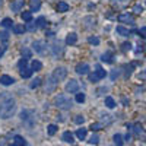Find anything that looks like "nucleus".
<instances>
[{"label":"nucleus","mask_w":146,"mask_h":146,"mask_svg":"<svg viewBox=\"0 0 146 146\" xmlns=\"http://www.w3.org/2000/svg\"><path fill=\"white\" fill-rule=\"evenodd\" d=\"M16 102L15 98L9 94H2L0 95V118H9L15 113Z\"/></svg>","instance_id":"obj_1"},{"label":"nucleus","mask_w":146,"mask_h":146,"mask_svg":"<svg viewBox=\"0 0 146 146\" xmlns=\"http://www.w3.org/2000/svg\"><path fill=\"white\" fill-rule=\"evenodd\" d=\"M54 104L57 108H62V110H70L72 108V100L66 95H57L54 98Z\"/></svg>","instance_id":"obj_2"},{"label":"nucleus","mask_w":146,"mask_h":146,"mask_svg":"<svg viewBox=\"0 0 146 146\" xmlns=\"http://www.w3.org/2000/svg\"><path fill=\"white\" fill-rule=\"evenodd\" d=\"M66 76H67V70H66L64 67H57V69H54V72H53L51 79H53L54 82H60V80H63Z\"/></svg>","instance_id":"obj_3"},{"label":"nucleus","mask_w":146,"mask_h":146,"mask_svg":"<svg viewBox=\"0 0 146 146\" xmlns=\"http://www.w3.org/2000/svg\"><path fill=\"white\" fill-rule=\"evenodd\" d=\"M78 89H79V83H78V80L70 79V80L67 82V85H66V91L70 92V94H75V92H78Z\"/></svg>","instance_id":"obj_4"},{"label":"nucleus","mask_w":146,"mask_h":146,"mask_svg":"<svg viewBox=\"0 0 146 146\" xmlns=\"http://www.w3.org/2000/svg\"><path fill=\"white\" fill-rule=\"evenodd\" d=\"M118 21L120 22H124V23H130V25H133L135 23V19H133V16L130 13H123L118 16Z\"/></svg>","instance_id":"obj_5"},{"label":"nucleus","mask_w":146,"mask_h":146,"mask_svg":"<svg viewBox=\"0 0 146 146\" xmlns=\"http://www.w3.org/2000/svg\"><path fill=\"white\" fill-rule=\"evenodd\" d=\"M76 72L79 73V75H86V73L89 72V66L86 63H79L76 66Z\"/></svg>","instance_id":"obj_6"},{"label":"nucleus","mask_w":146,"mask_h":146,"mask_svg":"<svg viewBox=\"0 0 146 146\" xmlns=\"http://www.w3.org/2000/svg\"><path fill=\"white\" fill-rule=\"evenodd\" d=\"M23 0H15V2H12V5H10V9L13 10V12H19L22 7H23Z\"/></svg>","instance_id":"obj_7"},{"label":"nucleus","mask_w":146,"mask_h":146,"mask_svg":"<svg viewBox=\"0 0 146 146\" xmlns=\"http://www.w3.org/2000/svg\"><path fill=\"white\" fill-rule=\"evenodd\" d=\"M13 82H15V79H13V78H10V76H7V75L0 76V83L5 85V86H9V85H12Z\"/></svg>","instance_id":"obj_8"},{"label":"nucleus","mask_w":146,"mask_h":146,"mask_svg":"<svg viewBox=\"0 0 146 146\" xmlns=\"http://www.w3.org/2000/svg\"><path fill=\"white\" fill-rule=\"evenodd\" d=\"M32 47H34V50H35L36 53H44V50H45V44H44L42 41H35V42L32 44Z\"/></svg>","instance_id":"obj_9"},{"label":"nucleus","mask_w":146,"mask_h":146,"mask_svg":"<svg viewBox=\"0 0 146 146\" xmlns=\"http://www.w3.org/2000/svg\"><path fill=\"white\" fill-rule=\"evenodd\" d=\"M78 41V35L75 34V32H70L69 35H67V38H66V42L70 45V44H75Z\"/></svg>","instance_id":"obj_10"},{"label":"nucleus","mask_w":146,"mask_h":146,"mask_svg":"<svg viewBox=\"0 0 146 146\" xmlns=\"http://www.w3.org/2000/svg\"><path fill=\"white\" fill-rule=\"evenodd\" d=\"M13 143H15L16 146H25V145H27L25 139H23L22 136H15V139H13Z\"/></svg>","instance_id":"obj_11"},{"label":"nucleus","mask_w":146,"mask_h":146,"mask_svg":"<svg viewBox=\"0 0 146 146\" xmlns=\"http://www.w3.org/2000/svg\"><path fill=\"white\" fill-rule=\"evenodd\" d=\"M41 7V0H32L31 2V12H35Z\"/></svg>","instance_id":"obj_12"},{"label":"nucleus","mask_w":146,"mask_h":146,"mask_svg":"<svg viewBox=\"0 0 146 146\" xmlns=\"http://www.w3.org/2000/svg\"><path fill=\"white\" fill-rule=\"evenodd\" d=\"M27 28L23 27V25H21V23H16V25H13V32L15 34H23V31H25Z\"/></svg>","instance_id":"obj_13"},{"label":"nucleus","mask_w":146,"mask_h":146,"mask_svg":"<svg viewBox=\"0 0 146 146\" xmlns=\"http://www.w3.org/2000/svg\"><path fill=\"white\" fill-rule=\"evenodd\" d=\"M31 75H32V70L31 69H22L21 70V76L23 78V79H27V78H31Z\"/></svg>","instance_id":"obj_14"},{"label":"nucleus","mask_w":146,"mask_h":146,"mask_svg":"<svg viewBox=\"0 0 146 146\" xmlns=\"http://www.w3.org/2000/svg\"><path fill=\"white\" fill-rule=\"evenodd\" d=\"M86 129H79L78 131H76V136H78V139H80V140H83L85 137H86Z\"/></svg>","instance_id":"obj_15"},{"label":"nucleus","mask_w":146,"mask_h":146,"mask_svg":"<svg viewBox=\"0 0 146 146\" xmlns=\"http://www.w3.org/2000/svg\"><path fill=\"white\" fill-rule=\"evenodd\" d=\"M57 10H58V12H67V10H69V5L64 3V2H60V3L57 5Z\"/></svg>","instance_id":"obj_16"},{"label":"nucleus","mask_w":146,"mask_h":146,"mask_svg":"<svg viewBox=\"0 0 146 146\" xmlns=\"http://www.w3.org/2000/svg\"><path fill=\"white\" fill-rule=\"evenodd\" d=\"M63 140L67 142V143H72L73 142V135H72L70 131H64L63 133Z\"/></svg>","instance_id":"obj_17"},{"label":"nucleus","mask_w":146,"mask_h":146,"mask_svg":"<svg viewBox=\"0 0 146 146\" xmlns=\"http://www.w3.org/2000/svg\"><path fill=\"white\" fill-rule=\"evenodd\" d=\"M101 60H102V62H105V63H111L113 62V54L111 53H105V54H102Z\"/></svg>","instance_id":"obj_18"},{"label":"nucleus","mask_w":146,"mask_h":146,"mask_svg":"<svg viewBox=\"0 0 146 146\" xmlns=\"http://www.w3.org/2000/svg\"><path fill=\"white\" fill-rule=\"evenodd\" d=\"M105 105L108 108H114L115 107V101L111 98V96H107V98H105Z\"/></svg>","instance_id":"obj_19"},{"label":"nucleus","mask_w":146,"mask_h":146,"mask_svg":"<svg viewBox=\"0 0 146 146\" xmlns=\"http://www.w3.org/2000/svg\"><path fill=\"white\" fill-rule=\"evenodd\" d=\"M117 34H120V35H123V36H127L130 32H129V29H126L124 27H117Z\"/></svg>","instance_id":"obj_20"},{"label":"nucleus","mask_w":146,"mask_h":146,"mask_svg":"<svg viewBox=\"0 0 146 146\" xmlns=\"http://www.w3.org/2000/svg\"><path fill=\"white\" fill-rule=\"evenodd\" d=\"M95 75H96V78L98 79H102V78H105V70L104 69H101V67H96V72H95Z\"/></svg>","instance_id":"obj_21"},{"label":"nucleus","mask_w":146,"mask_h":146,"mask_svg":"<svg viewBox=\"0 0 146 146\" xmlns=\"http://www.w3.org/2000/svg\"><path fill=\"white\" fill-rule=\"evenodd\" d=\"M21 53H22V57H23V58H27V60L31 58V56H32V53H31L29 48H22V51H21Z\"/></svg>","instance_id":"obj_22"},{"label":"nucleus","mask_w":146,"mask_h":146,"mask_svg":"<svg viewBox=\"0 0 146 146\" xmlns=\"http://www.w3.org/2000/svg\"><path fill=\"white\" fill-rule=\"evenodd\" d=\"M22 21L31 22L32 21V13H31V12H23V13H22Z\"/></svg>","instance_id":"obj_23"},{"label":"nucleus","mask_w":146,"mask_h":146,"mask_svg":"<svg viewBox=\"0 0 146 146\" xmlns=\"http://www.w3.org/2000/svg\"><path fill=\"white\" fill-rule=\"evenodd\" d=\"M2 25H3L5 28H10V27H13V21L9 19V18H6V19L2 21Z\"/></svg>","instance_id":"obj_24"},{"label":"nucleus","mask_w":146,"mask_h":146,"mask_svg":"<svg viewBox=\"0 0 146 146\" xmlns=\"http://www.w3.org/2000/svg\"><path fill=\"white\" fill-rule=\"evenodd\" d=\"M114 143H115L117 146L123 145V137H121V135H118V133H117V135H114Z\"/></svg>","instance_id":"obj_25"},{"label":"nucleus","mask_w":146,"mask_h":146,"mask_svg":"<svg viewBox=\"0 0 146 146\" xmlns=\"http://www.w3.org/2000/svg\"><path fill=\"white\" fill-rule=\"evenodd\" d=\"M35 23H36V27H38V28H42V27L45 25V19H44L42 16H40L38 19L35 21Z\"/></svg>","instance_id":"obj_26"},{"label":"nucleus","mask_w":146,"mask_h":146,"mask_svg":"<svg viewBox=\"0 0 146 146\" xmlns=\"http://www.w3.org/2000/svg\"><path fill=\"white\" fill-rule=\"evenodd\" d=\"M56 131H57V126L56 124H50V126H48V135H50V136L56 135Z\"/></svg>","instance_id":"obj_27"},{"label":"nucleus","mask_w":146,"mask_h":146,"mask_svg":"<svg viewBox=\"0 0 146 146\" xmlns=\"http://www.w3.org/2000/svg\"><path fill=\"white\" fill-rule=\"evenodd\" d=\"M41 67H42V64L40 62H36V60L32 62V70H41Z\"/></svg>","instance_id":"obj_28"},{"label":"nucleus","mask_w":146,"mask_h":146,"mask_svg":"<svg viewBox=\"0 0 146 146\" xmlns=\"http://www.w3.org/2000/svg\"><path fill=\"white\" fill-rule=\"evenodd\" d=\"M101 127H102L101 123H92V124H91V130H92V131H98Z\"/></svg>","instance_id":"obj_29"},{"label":"nucleus","mask_w":146,"mask_h":146,"mask_svg":"<svg viewBox=\"0 0 146 146\" xmlns=\"http://www.w3.org/2000/svg\"><path fill=\"white\" fill-rule=\"evenodd\" d=\"M40 83H41V79H40V78L34 79L32 83H31V88H32V89H34V88H38V86H40Z\"/></svg>","instance_id":"obj_30"},{"label":"nucleus","mask_w":146,"mask_h":146,"mask_svg":"<svg viewBox=\"0 0 146 146\" xmlns=\"http://www.w3.org/2000/svg\"><path fill=\"white\" fill-rule=\"evenodd\" d=\"M0 40H2V41H7L9 40V32H6V31L0 32Z\"/></svg>","instance_id":"obj_31"},{"label":"nucleus","mask_w":146,"mask_h":146,"mask_svg":"<svg viewBox=\"0 0 146 146\" xmlns=\"http://www.w3.org/2000/svg\"><path fill=\"white\" fill-rule=\"evenodd\" d=\"M100 142V137H98V135H92L91 136V139H89V143H92V145H96Z\"/></svg>","instance_id":"obj_32"},{"label":"nucleus","mask_w":146,"mask_h":146,"mask_svg":"<svg viewBox=\"0 0 146 146\" xmlns=\"http://www.w3.org/2000/svg\"><path fill=\"white\" fill-rule=\"evenodd\" d=\"M133 12H135V13H136V15H140V13H142V12H143V7H142L140 5H136L135 7H133Z\"/></svg>","instance_id":"obj_33"},{"label":"nucleus","mask_w":146,"mask_h":146,"mask_svg":"<svg viewBox=\"0 0 146 146\" xmlns=\"http://www.w3.org/2000/svg\"><path fill=\"white\" fill-rule=\"evenodd\" d=\"M76 101L82 104L85 101V94H76Z\"/></svg>","instance_id":"obj_34"},{"label":"nucleus","mask_w":146,"mask_h":146,"mask_svg":"<svg viewBox=\"0 0 146 146\" xmlns=\"http://www.w3.org/2000/svg\"><path fill=\"white\" fill-rule=\"evenodd\" d=\"M89 42L94 44V45H98V44H100V38H96V36H91V38H89Z\"/></svg>","instance_id":"obj_35"},{"label":"nucleus","mask_w":146,"mask_h":146,"mask_svg":"<svg viewBox=\"0 0 146 146\" xmlns=\"http://www.w3.org/2000/svg\"><path fill=\"white\" fill-rule=\"evenodd\" d=\"M85 121V117H82V115H76V118H75V123L76 124H82Z\"/></svg>","instance_id":"obj_36"},{"label":"nucleus","mask_w":146,"mask_h":146,"mask_svg":"<svg viewBox=\"0 0 146 146\" xmlns=\"http://www.w3.org/2000/svg\"><path fill=\"white\" fill-rule=\"evenodd\" d=\"M123 48H121V50L123 51H127V50H131V45H130V42H124L123 45H121Z\"/></svg>","instance_id":"obj_37"},{"label":"nucleus","mask_w":146,"mask_h":146,"mask_svg":"<svg viewBox=\"0 0 146 146\" xmlns=\"http://www.w3.org/2000/svg\"><path fill=\"white\" fill-rule=\"evenodd\" d=\"M27 29L35 31V29H38V27H36V23H29V25H27Z\"/></svg>","instance_id":"obj_38"},{"label":"nucleus","mask_w":146,"mask_h":146,"mask_svg":"<svg viewBox=\"0 0 146 146\" xmlns=\"http://www.w3.org/2000/svg\"><path fill=\"white\" fill-rule=\"evenodd\" d=\"M25 66H27V58H23V60H21V63H19L21 70H22V69H25Z\"/></svg>","instance_id":"obj_39"},{"label":"nucleus","mask_w":146,"mask_h":146,"mask_svg":"<svg viewBox=\"0 0 146 146\" xmlns=\"http://www.w3.org/2000/svg\"><path fill=\"white\" fill-rule=\"evenodd\" d=\"M139 34L143 36V38L146 40V28H140V31H139Z\"/></svg>","instance_id":"obj_40"},{"label":"nucleus","mask_w":146,"mask_h":146,"mask_svg":"<svg viewBox=\"0 0 146 146\" xmlns=\"http://www.w3.org/2000/svg\"><path fill=\"white\" fill-rule=\"evenodd\" d=\"M146 78V70L143 72V73H140V75H139V79H145Z\"/></svg>","instance_id":"obj_41"},{"label":"nucleus","mask_w":146,"mask_h":146,"mask_svg":"<svg viewBox=\"0 0 146 146\" xmlns=\"http://www.w3.org/2000/svg\"><path fill=\"white\" fill-rule=\"evenodd\" d=\"M117 76H118V73H117V72H114V73H113V75H111V78H113V79H115Z\"/></svg>","instance_id":"obj_42"},{"label":"nucleus","mask_w":146,"mask_h":146,"mask_svg":"<svg viewBox=\"0 0 146 146\" xmlns=\"http://www.w3.org/2000/svg\"><path fill=\"white\" fill-rule=\"evenodd\" d=\"M114 2H118V3H126V2H129V0H114Z\"/></svg>","instance_id":"obj_43"},{"label":"nucleus","mask_w":146,"mask_h":146,"mask_svg":"<svg viewBox=\"0 0 146 146\" xmlns=\"http://www.w3.org/2000/svg\"><path fill=\"white\" fill-rule=\"evenodd\" d=\"M135 131H136V133H139V131H142V127H139V126H137V127L135 129Z\"/></svg>","instance_id":"obj_44"},{"label":"nucleus","mask_w":146,"mask_h":146,"mask_svg":"<svg viewBox=\"0 0 146 146\" xmlns=\"http://www.w3.org/2000/svg\"><path fill=\"white\" fill-rule=\"evenodd\" d=\"M5 50H6V48H2V50H0V57H2V56H3V53H5Z\"/></svg>","instance_id":"obj_45"},{"label":"nucleus","mask_w":146,"mask_h":146,"mask_svg":"<svg viewBox=\"0 0 146 146\" xmlns=\"http://www.w3.org/2000/svg\"><path fill=\"white\" fill-rule=\"evenodd\" d=\"M10 146H16V145H15V143H13V145H10Z\"/></svg>","instance_id":"obj_46"},{"label":"nucleus","mask_w":146,"mask_h":146,"mask_svg":"<svg viewBox=\"0 0 146 146\" xmlns=\"http://www.w3.org/2000/svg\"><path fill=\"white\" fill-rule=\"evenodd\" d=\"M0 5H2V0H0Z\"/></svg>","instance_id":"obj_47"}]
</instances>
